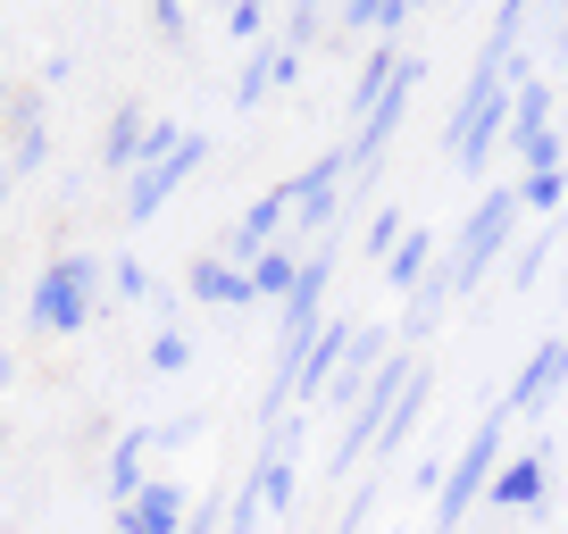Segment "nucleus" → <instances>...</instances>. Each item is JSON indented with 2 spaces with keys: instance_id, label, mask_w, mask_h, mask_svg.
I'll list each match as a JSON object with an SVG mask.
<instances>
[{
  "instance_id": "nucleus-14",
  "label": "nucleus",
  "mask_w": 568,
  "mask_h": 534,
  "mask_svg": "<svg viewBox=\"0 0 568 534\" xmlns=\"http://www.w3.org/2000/svg\"><path fill=\"white\" fill-rule=\"evenodd\" d=\"M402 18H409V0H343V25H352V34H368V25L393 34Z\"/></svg>"
},
{
  "instance_id": "nucleus-7",
  "label": "nucleus",
  "mask_w": 568,
  "mask_h": 534,
  "mask_svg": "<svg viewBox=\"0 0 568 534\" xmlns=\"http://www.w3.org/2000/svg\"><path fill=\"white\" fill-rule=\"evenodd\" d=\"M485 501H494V510H544V451H518V460H501L494 484H485Z\"/></svg>"
},
{
  "instance_id": "nucleus-24",
  "label": "nucleus",
  "mask_w": 568,
  "mask_h": 534,
  "mask_svg": "<svg viewBox=\"0 0 568 534\" xmlns=\"http://www.w3.org/2000/svg\"><path fill=\"white\" fill-rule=\"evenodd\" d=\"M0 193H9V167H0Z\"/></svg>"
},
{
  "instance_id": "nucleus-6",
  "label": "nucleus",
  "mask_w": 568,
  "mask_h": 534,
  "mask_svg": "<svg viewBox=\"0 0 568 534\" xmlns=\"http://www.w3.org/2000/svg\"><path fill=\"white\" fill-rule=\"evenodd\" d=\"M560 376H568V335H551V342H544V351H535V359H527V368H518V384H510V401H501V410H510V418H527V410H544V392H551V384H560Z\"/></svg>"
},
{
  "instance_id": "nucleus-8",
  "label": "nucleus",
  "mask_w": 568,
  "mask_h": 534,
  "mask_svg": "<svg viewBox=\"0 0 568 534\" xmlns=\"http://www.w3.org/2000/svg\"><path fill=\"white\" fill-rule=\"evenodd\" d=\"M176 510H184L176 484H142L134 501H118V534H168V526H176Z\"/></svg>"
},
{
  "instance_id": "nucleus-15",
  "label": "nucleus",
  "mask_w": 568,
  "mask_h": 534,
  "mask_svg": "<svg viewBox=\"0 0 568 534\" xmlns=\"http://www.w3.org/2000/svg\"><path fill=\"white\" fill-rule=\"evenodd\" d=\"M518 160H527V176H544V167H560V151H568V134L560 125H544V134H527V143H510Z\"/></svg>"
},
{
  "instance_id": "nucleus-11",
  "label": "nucleus",
  "mask_w": 568,
  "mask_h": 534,
  "mask_svg": "<svg viewBox=\"0 0 568 534\" xmlns=\"http://www.w3.org/2000/svg\"><path fill=\"white\" fill-rule=\"evenodd\" d=\"M426 259H435V234H402V243H393V259H385V285L418 292V285H426Z\"/></svg>"
},
{
  "instance_id": "nucleus-3",
  "label": "nucleus",
  "mask_w": 568,
  "mask_h": 534,
  "mask_svg": "<svg viewBox=\"0 0 568 534\" xmlns=\"http://www.w3.org/2000/svg\"><path fill=\"white\" fill-rule=\"evenodd\" d=\"M92 292H101V267L92 259H59L34 285V326L42 335H75V326L92 318Z\"/></svg>"
},
{
  "instance_id": "nucleus-16",
  "label": "nucleus",
  "mask_w": 568,
  "mask_h": 534,
  "mask_svg": "<svg viewBox=\"0 0 568 534\" xmlns=\"http://www.w3.org/2000/svg\"><path fill=\"white\" fill-rule=\"evenodd\" d=\"M518 193V209H560V193H568V176L560 167H544V176H527V184H510Z\"/></svg>"
},
{
  "instance_id": "nucleus-20",
  "label": "nucleus",
  "mask_w": 568,
  "mask_h": 534,
  "mask_svg": "<svg viewBox=\"0 0 568 534\" xmlns=\"http://www.w3.org/2000/svg\"><path fill=\"white\" fill-rule=\"evenodd\" d=\"M184 359H193V342H184V335H160V342H151V368H184Z\"/></svg>"
},
{
  "instance_id": "nucleus-4",
  "label": "nucleus",
  "mask_w": 568,
  "mask_h": 534,
  "mask_svg": "<svg viewBox=\"0 0 568 534\" xmlns=\"http://www.w3.org/2000/svg\"><path fill=\"white\" fill-rule=\"evenodd\" d=\"M201 160H210V143H201V134H184V143L168 151V160H151V167H142V176H134V201H125V217H151V209H160V201L176 193V184L193 176Z\"/></svg>"
},
{
  "instance_id": "nucleus-13",
  "label": "nucleus",
  "mask_w": 568,
  "mask_h": 534,
  "mask_svg": "<svg viewBox=\"0 0 568 534\" xmlns=\"http://www.w3.org/2000/svg\"><path fill=\"white\" fill-rule=\"evenodd\" d=\"M193 292H201V301H251V285L234 276V259H201L193 267Z\"/></svg>"
},
{
  "instance_id": "nucleus-23",
  "label": "nucleus",
  "mask_w": 568,
  "mask_h": 534,
  "mask_svg": "<svg viewBox=\"0 0 568 534\" xmlns=\"http://www.w3.org/2000/svg\"><path fill=\"white\" fill-rule=\"evenodd\" d=\"M560 51H568V18H560Z\"/></svg>"
},
{
  "instance_id": "nucleus-12",
  "label": "nucleus",
  "mask_w": 568,
  "mask_h": 534,
  "mask_svg": "<svg viewBox=\"0 0 568 534\" xmlns=\"http://www.w3.org/2000/svg\"><path fill=\"white\" fill-rule=\"evenodd\" d=\"M418 410H426V376H418V384L402 392V401H393V418H385V427H376V460L409 443V427H418Z\"/></svg>"
},
{
  "instance_id": "nucleus-18",
  "label": "nucleus",
  "mask_w": 568,
  "mask_h": 534,
  "mask_svg": "<svg viewBox=\"0 0 568 534\" xmlns=\"http://www.w3.org/2000/svg\"><path fill=\"white\" fill-rule=\"evenodd\" d=\"M551 243H560V234H535V243L518 250V276H510V285H535V276H544V267H551Z\"/></svg>"
},
{
  "instance_id": "nucleus-17",
  "label": "nucleus",
  "mask_w": 568,
  "mask_h": 534,
  "mask_svg": "<svg viewBox=\"0 0 568 534\" xmlns=\"http://www.w3.org/2000/svg\"><path fill=\"white\" fill-rule=\"evenodd\" d=\"M318 25H326V0H293V25H284V42L302 51V42L318 34Z\"/></svg>"
},
{
  "instance_id": "nucleus-10",
  "label": "nucleus",
  "mask_w": 568,
  "mask_h": 534,
  "mask_svg": "<svg viewBox=\"0 0 568 534\" xmlns=\"http://www.w3.org/2000/svg\"><path fill=\"white\" fill-rule=\"evenodd\" d=\"M551 125V84L544 75H518V92H510V143H527V134H544Z\"/></svg>"
},
{
  "instance_id": "nucleus-26",
  "label": "nucleus",
  "mask_w": 568,
  "mask_h": 534,
  "mask_svg": "<svg viewBox=\"0 0 568 534\" xmlns=\"http://www.w3.org/2000/svg\"><path fill=\"white\" fill-rule=\"evenodd\" d=\"M560 134H568V117H560Z\"/></svg>"
},
{
  "instance_id": "nucleus-5",
  "label": "nucleus",
  "mask_w": 568,
  "mask_h": 534,
  "mask_svg": "<svg viewBox=\"0 0 568 534\" xmlns=\"http://www.w3.org/2000/svg\"><path fill=\"white\" fill-rule=\"evenodd\" d=\"M352 335H359V326H318V335H310L302 368H293V392H302V401H318V392L335 384V368H343V351H352Z\"/></svg>"
},
{
  "instance_id": "nucleus-9",
  "label": "nucleus",
  "mask_w": 568,
  "mask_h": 534,
  "mask_svg": "<svg viewBox=\"0 0 568 534\" xmlns=\"http://www.w3.org/2000/svg\"><path fill=\"white\" fill-rule=\"evenodd\" d=\"M243 285H251V301H293V285H302V259H293V250H260Z\"/></svg>"
},
{
  "instance_id": "nucleus-1",
  "label": "nucleus",
  "mask_w": 568,
  "mask_h": 534,
  "mask_svg": "<svg viewBox=\"0 0 568 534\" xmlns=\"http://www.w3.org/2000/svg\"><path fill=\"white\" fill-rule=\"evenodd\" d=\"M510 226H518V193L501 184V193H485V201H477V217L460 226V243H452V267H444V285H452V292H468V285H477L485 267L501 259Z\"/></svg>"
},
{
  "instance_id": "nucleus-25",
  "label": "nucleus",
  "mask_w": 568,
  "mask_h": 534,
  "mask_svg": "<svg viewBox=\"0 0 568 534\" xmlns=\"http://www.w3.org/2000/svg\"><path fill=\"white\" fill-rule=\"evenodd\" d=\"M0 109H9V84H0Z\"/></svg>"
},
{
  "instance_id": "nucleus-21",
  "label": "nucleus",
  "mask_w": 568,
  "mask_h": 534,
  "mask_svg": "<svg viewBox=\"0 0 568 534\" xmlns=\"http://www.w3.org/2000/svg\"><path fill=\"white\" fill-rule=\"evenodd\" d=\"M393 243H402V217L385 209V217H376V226H368V259H376V250H385V259H393Z\"/></svg>"
},
{
  "instance_id": "nucleus-19",
  "label": "nucleus",
  "mask_w": 568,
  "mask_h": 534,
  "mask_svg": "<svg viewBox=\"0 0 568 534\" xmlns=\"http://www.w3.org/2000/svg\"><path fill=\"white\" fill-rule=\"evenodd\" d=\"M260 18H267L260 0H234V18H226V34H234V42H251V34H260Z\"/></svg>"
},
{
  "instance_id": "nucleus-2",
  "label": "nucleus",
  "mask_w": 568,
  "mask_h": 534,
  "mask_svg": "<svg viewBox=\"0 0 568 534\" xmlns=\"http://www.w3.org/2000/svg\"><path fill=\"white\" fill-rule=\"evenodd\" d=\"M501 418H510V410H494L477 434H468L460 468H452V476H444V493H435V526H460V517L485 501V484H494V468H501Z\"/></svg>"
},
{
  "instance_id": "nucleus-22",
  "label": "nucleus",
  "mask_w": 568,
  "mask_h": 534,
  "mask_svg": "<svg viewBox=\"0 0 568 534\" xmlns=\"http://www.w3.org/2000/svg\"><path fill=\"white\" fill-rule=\"evenodd\" d=\"M160 9V34H184V0H151Z\"/></svg>"
}]
</instances>
